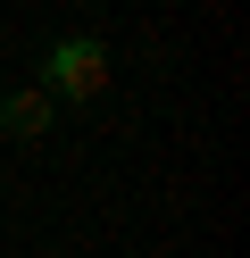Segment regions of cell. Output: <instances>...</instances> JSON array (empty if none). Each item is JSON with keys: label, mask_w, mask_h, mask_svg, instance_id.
Returning <instances> with one entry per match:
<instances>
[{"label": "cell", "mask_w": 250, "mask_h": 258, "mask_svg": "<svg viewBox=\"0 0 250 258\" xmlns=\"http://www.w3.org/2000/svg\"><path fill=\"white\" fill-rule=\"evenodd\" d=\"M42 92H67V100H100V92H109V42L67 34L59 50H50V84H42Z\"/></svg>", "instance_id": "cell-1"}, {"label": "cell", "mask_w": 250, "mask_h": 258, "mask_svg": "<svg viewBox=\"0 0 250 258\" xmlns=\"http://www.w3.org/2000/svg\"><path fill=\"white\" fill-rule=\"evenodd\" d=\"M42 125H50V92H17V100H0V134L33 142Z\"/></svg>", "instance_id": "cell-2"}]
</instances>
